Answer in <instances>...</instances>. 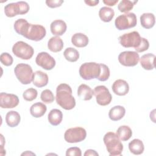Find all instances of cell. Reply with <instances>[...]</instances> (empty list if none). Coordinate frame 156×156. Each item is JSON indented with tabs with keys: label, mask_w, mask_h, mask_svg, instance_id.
Here are the masks:
<instances>
[{
	"label": "cell",
	"mask_w": 156,
	"mask_h": 156,
	"mask_svg": "<svg viewBox=\"0 0 156 156\" xmlns=\"http://www.w3.org/2000/svg\"><path fill=\"white\" fill-rule=\"evenodd\" d=\"M13 27L17 34L35 41L41 40L46 34V29L43 26L30 24L26 20L23 18L15 21Z\"/></svg>",
	"instance_id": "1"
},
{
	"label": "cell",
	"mask_w": 156,
	"mask_h": 156,
	"mask_svg": "<svg viewBox=\"0 0 156 156\" xmlns=\"http://www.w3.org/2000/svg\"><path fill=\"white\" fill-rule=\"evenodd\" d=\"M55 99L57 104L66 110L74 108L76 105V100L72 95L71 88L66 83H61L57 86Z\"/></svg>",
	"instance_id": "2"
},
{
	"label": "cell",
	"mask_w": 156,
	"mask_h": 156,
	"mask_svg": "<svg viewBox=\"0 0 156 156\" xmlns=\"http://www.w3.org/2000/svg\"><path fill=\"white\" fill-rule=\"evenodd\" d=\"M103 141L110 155L116 156L121 155L123 145L116 133L112 132L106 133L103 138Z\"/></svg>",
	"instance_id": "3"
},
{
	"label": "cell",
	"mask_w": 156,
	"mask_h": 156,
	"mask_svg": "<svg viewBox=\"0 0 156 156\" xmlns=\"http://www.w3.org/2000/svg\"><path fill=\"white\" fill-rule=\"evenodd\" d=\"M101 73V66L96 62H86L83 63L79 68L80 77L86 80L97 79Z\"/></svg>",
	"instance_id": "4"
},
{
	"label": "cell",
	"mask_w": 156,
	"mask_h": 156,
	"mask_svg": "<svg viewBox=\"0 0 156 156\" xmlns=\"http://www.w3.org/2000/svg\"><path fill=\"white\" fill-rule=\"evenodd\" d=\"M15 74L18 80L24 85L30 83L33 79L34 73L32 67L26 63H19L14 69Z\"/></svg>",
	"instance_id": "5"
},
{
	"label": "cell",
	"mask_w": 156,
	"mask_h": 156,
	"mask_svg": "<svg viewBox=\"0 0 156 156\" xmlns=\"http://www.w3.org/2000/svg\"><path fill=\"white\" fill-rule=\"evenodd\" d=\"M137 23L136 15L134 13H126L118 16L115 21V25L119 30H126L134 27Z\"/></svg>",
	"instance_id": "6"
},
{
	"label": "cell",
	"mask_w": 156,
	"mask_h": 156,
	"mask_svg": "<svg viewBox=\"0 0 156 156\" xmlns=\"http://www.w3.org/2000/svg\"><path fill=\"white\" fill-rule=\"evenodd\" d=\"M29 5L25 1H18L7 4L4 7V13L7 17H13L18 15H24L29 10Z\"/></svg>",
	"instance_id": "7"
},
{
	"label": "cell",
	"mask_w": 156,
	"mask_h": 156,
	"mask_svg": "<svg viewBox=\"0 0 156 156\" xmlns=\"http://www.w3.org/2000/svg\"><path fill=\"white\" fill-rule=\"evenodd\" d=\"M12 52L15 55L23 60H29L34 55V48L27 43L19 41L15 43L12 47Z\"/></svg>",
	"instance_id": "8"
},
{
	"label": "cell",
	"mask_w": 156,
	"mask_h": 156,
	"mask_svg": "<svg viewBox=\"0 0 156 156\" xmlns=\"http://www.w3.org/2000/svg\"><path fill=\"white\" fill-rule=\"evenodd\" d=\"M87 136V132L85 129L80 127H76L67 129L64 134L65 141L69 143H76L82 141Z\"/></svg>",
	"instance_id": "9"
},
{
	"label": "cell",
	"mask_w": 156,
	"mask_h": 156,
	"mask_svg": "<svg viewBox=\"0 0 156 156\" xmlns=\"http://www.w3.org/2000/svg\"><path fill=\"white\" fill-rule=\"evenodd\" d=\"M141 37L136 31L124 34L119 37L121 46L124 48H137L141 43Z\"/></svg>",
	"instance_id": "10"
},
{
	"label": "cell",
	"mask_w": 156,
	"mask_h": 156,
	"mask_svg": "<svg viewBox=\"0 0 156 156\" xmlns=\"http://www.w3.org/2000/svg\"><path fill=\"white\" fill-rule=\"evenodd\" d=\"M93 93L96 97V102L100 105H107L112 100V94L104 85L96 86L93 90Z\"/></svg>",
	"instance_id": "11"
},
{
	"label": "cell",
	"mask_w": 156,
	"mask_h": 156,
	"mask_svg": "<svg viewBox=\"0 0 156 156\" xmlns=\"http://www.w3.org/2000/svg\"><path fill=\"white\" fill-rule=\"evenodd\" d=\"M118 58L119 62L123 66H134L138 64L140 56L138 52L135 51H126L121 52Z\"/></svg>",
	"instance_id": "12"
},
{
	"label": "cell",
	"mask_w": 156,
	"mask_h": 156,
	"mask_svg": "<svg viewBox=\"0 0 156 156\" xmlns=\"http://www.w3.org/2000/svg\"><path fill=\"white\" fill-rule=\"evenodd\" d=\"M35 62L46 70H51L55 66V59L46 52H40L36 57Z\"/></svg>",
	"instance_id": "13"
},
{
	"label": "cell",
	"mask_w": 156,
	"mask_h": 156,
	"mask_svg": "<svg viewBox=\"0 0 156 156\" xmlns=\"http://www.w3.org/2000/svg\"><path fill=\"white\" fill-rule=\"evenodd\" d=\"M19 104L18 97L14 94L2 92L0 94V106L2 108H12Z\"/></svg>",
	"instance_id": "14"
},
{
	"label": "cell",
	"mask_w": 156,
	"mask_h": 156,
	"mask_svg": "<svg viewBox=\"0 0 156 156\" xmlns=\"http://www.w3.org/2000/svg\"><path fill=\"white\" fill-rule=\"evenodd\" d=\"M112 89L115 94L118 96H124L129 91V85L126 80L118 79L113 82Z\"/></svg>",
	"instance_id": "15"
},
{
	"label": "cell",
	"mask_w": 156,
	"mask_h": 156,
	"mask_svg": "<svg viewBox=\"0 0 156 156\" xmlns=\"http://www.w3.org/2000/svg\"><path fill=\"white\" fill-rule=\"evenodd\" d=\"M51 32L53 35L57 36L62 35L66 30L67 26L66 23L61 20L53 21L50 26Z\"/></svg>",
	"instance_id": "16"
},
{
	"label": "cell",
	"mask_w": 156,
	"mask_h": 156,
	"mask_svg": "<svg viewBox=\"0 0 156 156\" xmlns=\"http://www.w3.org/2000/svg\"><path fill=\"white\" fill-rule=\"evenodd\" d=\"M48 79L47 74L41 71H37L34 73L32 82L37 87L41 88L48 84Z\"/></svg>",
	"instance_id": "17"
},
{
	"label": "cell",
	"mask_w": 156,
	"mask_h": 156,
	"mask_svg": "<svg viewBox=\"0 0 156 156\" xmlns=\"http://www.w3.org/2000/svg\"><path fill=\"white\" fill-rule=\"evenodd\" d=\"M155 55L153 54L147 53L144 54L140 58L141 66L146 70H152L155 68Z\"/></svg>",
	"instance_id": "18"
},
{
	"label": "cell",
	"mask_w": 156,
	"mask_h": 156,
	"mask_svg": "<svg viewBox=\"0 0 156 156\" xmlns=\"http://www.w3.org/2000/svg\"><path fill=\"white\" fill-rule=\"evenodd\" d=\"M126 109L121 105H116L112 107L108 112L109 118L113 121H117L121 119L125 115Z\"/></svg>",
	"instance_id": "19"
},
{
	"label": "cell",
	"mask_w": 156,
	"mask_h": 156,
	"mask_svg": "<svg viewBox=\"0 0 156 156\" xmlns=\"http://www.w3.org/2000/svg\"><path fill=\"white\" fill-rule=\"evenodd\" d=\"M93 94V90L86 84H81L77 88V95L83 101L90 100Z\"/></svg>",
	"instance_id": "20"
},
{
	"label": "cell",
	"mask_w": 156,
	"mask_h": 156,
	"mask_svg": "<svg viewBox=\"0 0 156 156\" xmlns=\"http://www.w3.org/2000/svg\"><path fill=\"white\" fill-rule=\"evenodd\" d=\"M88 37L82 33H76L71 37V43L78 48H83L88 44Z\"/></svg>",
	"instance_id": "21"
},
{
	"label": "cell",
	"mask_w": 156,
	"mask_h": 156,
	"mask_svg": "<svg viewBox=\"0 0 156 156\" xmlns=\"http://www.w3.org/2000/svg\"><path fill=\"white\" fill-rule=\"evenodd\" d=\"M48 48L52 52H60L63 48V42L58 36L52 37L48 42Z\"/></svg>",
	"instance_id": "22"
},
{
	"label": "cell",
	"mask_w": 156,
	"mask_h": 156,
	"mask_svg": "<svg viewBox=\"0 0 156 156\" xmlns=\"http://www.w3.org/2000/svg\"><path fill=\"white\" fill-rule=\"evenodd\" d=\"M63 119V114L62 112L57 108L52 109L48 115V119L49 122L54 126H58L60 124Z\"/></svg>",
	"instance_id": "23"
},
{
	"label": "cell",
	"mask_w": 156,
	"mask_h": 156,
	"mask_svg": "<svg viewBox=\"0 0 156 156\" xmlns=\"http://www.w3.org/2000/svg\"><path fill=\"white\" fill-rule=\"evenodd\" d=\"M141 25L145 29H151L154 27L155 23V18L153 13H144L140 16Z\"/></svg>",
	"instance_id": "24"
},
{
	"label": "cell",
	"mask_w": 156,
	"mask_h": 156,
	"mask_svg": "<svg viewBox=\"0 0 156 156\" xmlns=\"http://www.w3.org/2000/svg\"><path fill=\"white\" fill-rule=\"evenodd\" d=\"M46 110L47 107L45 104L41 102H36L30 107V113L35 118H40L45 114Z\"/></svg>",
	"instance_id": "25"
},
{
	"label": "cell",
	"mask_w": 156,
	"mask_h": 156,
	"mask_svg": "<svg viewBox=\"0 0 156 156\" xmlns=\"http://www.w3.org/2000/svg\"><path fill=\"white\" fill-rule=\"evenodd\" d=\"M21 121V117L18 112L16 111H10L5 115V121L7 124L10 127L17 126Z\"/></svg>",
	"instance_id": "26"
},
{
	"label": "cell",
	"mask_w": 156,
	"mask_h": 156,
	"mask_svg": "<svg viewBox=\"0 0 156 156\" xmlns=\"http://www.w3.org/2000/svg\"><path fill=\"white\" fill-rule=\"evenodd\" d=\"M129 149L130 151L135 155L141 154L144 149L143 143L139 139H133L129 143Z\"/></svg>",
	"instance_id": "27"
},
{
	"label": "cell",
	"mask_w": 156,
	"mask_h": 156,
	"mask_svg": "<svg viewBox=\"0 0 156 156\" xmlns=\"http://www.w3.org/2000/svg\"><path fill=\"white\" fill-rule=\"evenodd\" d=\"M115 15L113 9L108 7H102L99 11V16L104 22H110L112 21Z\"/></svg>",
	"instance_id": "28"
},
{
	"label": "cell",
	"mask_w": 156,
	"mask_h": 156,
	"mask_svg": "<svg viewBox=\"0 0 156 156\" xmlns=\"http://www.w3.org/2000/svg\"><path fill=\"white\" fill-rule=\"evenodd\" d=\"M116 134L120 140L125 141L131 138L132 131L128 126H121L117 129Z\"/></svg>",
	"instance_id": "29"
},
{
	"label": "cell",
	"mask_w": 156,
	"mask_h": 156,
	"mask_svg": "<svg viewBox=\"0 0 156 156\" xmlns=\"http://www.w3.org/2000/svg\"><path fill=\"white\" fill-rule=\"evenodd\" d=\"M63 55L66 60L70 62H75L79 58V53L77 49L73 48H67L63 52Z\"/></svg>",
	"instance_id": "30"
},
{
	"label": "cell",
	"mask_w": 156,
	"mask_h": 156,
	"mask_svg": "<svg viewBox=\"0 0 156 156\" xmlns=\"http://www.w3.org/2000/svg\"><path fill=\"white\" fill-rule=\"evenodd\" d=\"M137 2V1H129V0H122L118 5V9L121 12L128 13L131 10L134 5Z\"/></svg>",
	"instance_id": "31"
},
{
	"label": "cell",
	"mask_w": 156,
	"mask_h": 156,
	"mask_svg": "<svg viewBox=\"0 0 156 156\" xmlns=\"http://www.w3.org/2000/svg\"><path fill=\"white\" fill-rule=\"evenodd\" d=\"M99 65L101 66V73L97 79L99 81H106L110 77V69L104 63H99Z\"/></svg>",
	"instance_id": "32"
},
{
	"label": "cell",
	"mask_w": 156,
	"mask_h": 156,
	"mask_svg": "<svg viewBox=\"0 0 156 156\" xmlns=\"http://www.w3.org/2000/svg\"><path fill=\"white\" fill-rule=\"evenodd\" d=\"M38 94V92L36 89L33 88H29L25 90L23 94V97L24 100L27 101H32L36 99Z\"/></svg>",
	"instance_id": "33"
},
{
	"label": "cell",
	"mask_w": 156,
	"mask_h": 156,
	"mask_svg": "<svg viewBox=\"0 0 156 156\" xmlns=\"http://www.w3.org/2000/svg\"><path fill=\"white\" fill-rule=\"evenodd\" d=\"M40 98L43 102L49 104V103H52L54 101L55 97L52 92L50 90L46 89L41 92L40 95Z\"/></svg>",
	"instance_id": "34"
},
{
	"label": "cell",
	"mask_w": 156,
	"mask_h": 156,
	"mask_svg": "<svg viewBox=\"0 0 156 156\" xmlns=\"http://www.w3.org/2000/svg\"><path fill=\"white\" fill-rule=\"evenodd\" d=\"M0 60L1 63H2L4 66H9L12 65L13 59L12 55L7 52H3L1 54Z\"/></svg>",
	"instance_id": "35"
},
{
	"label": "cell",
	"mask_w": 156,
	"mask_h": 156,
	"mask_svg": "<svg viewBox=\"0 0 156 156\" xmlns=\"http://www.w3.org/2000/svg\"><path fill=\"white\" fill-rule=\"evenodd\" d=\"M149 47V43L148 40L144 38L141 37V43L140 45L136 48L135 49L136 52H142L145 51H147Z\"/></svg>",
	"instance_id": "36"
},
{
	"label": "cell",
	"mask_w": 156,
	"mask_h": 156,
	"mask_svg": "<svg viewBox=\"0 0 156 156\" xmlns=\"http://www.w3.org/2000/svg\"><path fill=\"white\" fill-rule=\"evenodd\" d=\"M66 156H81L82 152L79 147H69L66 150Z\"/></svg>",
	"instance_id": "37"
},
{
	"label": "cell",
	"mask_w": 156,
	"mask_h": 156,
	"mask_svg": "<svg viewBox=\"0 0 156 156\" xmlns=\"http://www.w3.org/2000/svg\"><path fill=\"white\" fill-rule=\"evenodd\" d=\"M63 3V0H47L46 1V5L50 8H56L61 6Z\"/></svg>",
	"instance_id": "38"
},
{
	"label": "cell",
	"mask_w": 156,
	"mask_h": 156,
	"mask_svg": "<svg viewBox=\"0 0 156 156\" xmlns=\"http://www.w3.org/2000/svg\"><path fill=\"white\" fill-rule=\"evenodd\" d=\"M84 155L85 156H88V155H93V156H98L99 154L98 153L93 149H88L85 151V152L84 153Z\"/></svg>",
	"instance_id": "39"
},
{
	"label": "cell",
	"mask_w": 156,
	"mask_h": 156,
	"mask_svg": "<svg viewBox=\"0 0 156 156\" xmlns=\"http://www.w3.org/2000/svg\"><path fill=\"white\" fill-rule=\"evenodd\" d=\"M118 2V0H103V2L105 5H107L108 6H113Z\"/></svg>",
	"instance_id": "40"
},
{
	"label": "cell",
	"mask_w": 156,
	"mask_h": 156,
	"mask_svg": "<svg viewBox=\"0 0 156 156\" xmlns=\"http://www.w3.org/2000/svg\"><path fill=\"white\" fill-rule=\"evenodd\" d=\"M86 4L89 6H96L99 2V0H93V1H84Z\"/></svg>",
	"instance_id": "41"
}]
</instances>
